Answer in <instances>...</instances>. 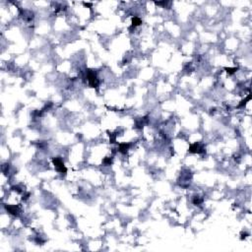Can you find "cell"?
Returning <instances> with one entry per match:
<instances>
[{
	"instance_id": "obj_1",
	"label": "cell",
	"mask_w": 252,
	"mask_h": 252,
	"mask_svg": "<svg viewBox=\"0 0 252 252\" xmlns=\"http://www.w3.org/2000/svg\"><path fill=\"white\" fill-rule=\"evenodd\" d=\"M52 163H53V164H54L55 169H56L58 173H64V174L67 173V168H65V166H64V164H63L62 160L60 159L59 157L53 158V159H52Z\"/></svg>"
},
{
	"instance_id": "obj_2",
	"label": "cell",
	"mask_w": 252,
	"mask_h": 252,
	"mask_svg": "<svg viewBox=\"0 0 252 252\" xmlns=\"http://www.w3.org/2000/svg\"><path fill=\"white\" fill-rule=\"evenodd\" d=\"M88 81H89V85L92 87V88H96L98 87V84H99V81H98V78H97L96 74L94 72H92V71H89L88 72Z\"/></svg>"
},
{
	"instance_id": "obj_3",
	"label": "cell",
	"mask_w": 252,
	"mask_h": 252,
	"mask_svg": "<svg viewBox=\"0 0 252 252\" xmlns=\"http://www.w3.org/2000/svg\"><path fill=\"white\" fill-rule=\"evenodd\" d=\"M189 152L193 153V154H195V153L201 154V153L205 152V149H204V147H203L202 145L199 144V143H194V144H192L190 147H189Z\"/></svg>"
},
{
	"instance_id": "obj_4",
	"label": "cell",
	"mask_w": 252,
	"mask_h": 252,
	"mask_svg": "<svg viewBox=\"0 0 252 252\" xmlns=\"http://www.w3.org/2000/svg\"><path fill=\"white\" fill-rule=\"evenodd\" d=\"M6 210L9 214L11 215H14V216H18L19 213H20V209H19L18 206H15V205H8L6 206Z\"/></svg>"
},
{
	"instance_id": "obj_5",
	"label": "cell",
	"mask_w": 252,
	"mask_h": 252,
	"mask_svg": "<svg viewBox=\"0 0 252 252\" xmlns=\"http://www.w3.org/2000/svg\"><path fill=\"white\" fill-rule=\"evenodd\" d=\"M129 148H130V144H128V143L127 144H126V143H121V144H119V147H118V151L122 153V154H125Z\"/></svg>"
},
{
	"instance_id": "obj_6",
	"label": "cell",
	"mask_w": 252,
	"mask_h": 252,
	"mask_svg": "<svg viewBox=\"0 0 252 252\" xmlns=\"http://www.w3.org/2000/svg\"><path fill=\"white\" fill-rule=\"evenodd\" d=\"M142 24V20L140 18H138V17H134V18L132 19V27H137V26H140Z\"/></svg>"
},
{
	"instance_id": "obj_7",
	"label": "cell",
	"mask_w": 252,
	"mask_h": 252,
	"mask_svg": "<svg viewBox=\"0 0 252 252\" xmlns=\"http://www.w3.org/2000/svg\"><path fill=\"white\" fill-rule=\"evenodd\" d=\"M111 164V158H108V159L103 160V164L105 166H110Z\"/></svg>"
},
{
	"instance_id": "obj_8",
	"label": "cell",
	"mask_w": 252,
	"mask_h": 252,
	"mask_svg": "<svg viewBox=\"0 0 252 252\" xmlns=\"http://www.w3.org/2000/svg\"><path fill=\"white\" fill-rule=\"evenodd\" d=\"M226 70H227V72L229 74H234L237 69L236 68H226Z\"/></svg>"
}]
</instances>
